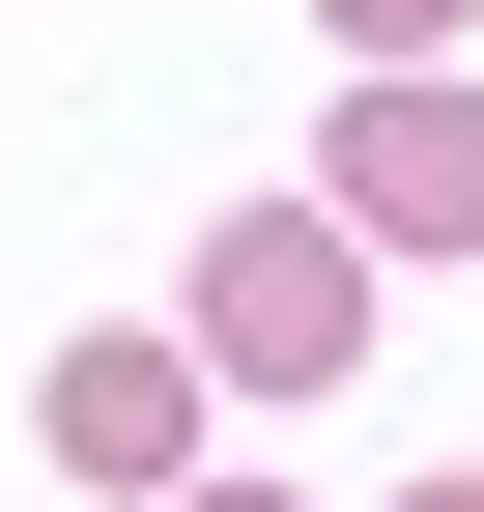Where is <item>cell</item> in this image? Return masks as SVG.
<instances>
[{
    "mask_svg": "<svg viewBox=\"0 0 484 512\" xmlns=\"http://www.w3.org/2000/svg\"><path fill=\"white\" fill-rule=\"evenodd\" d=\"M314 228H342V256H484V86L371 57V114L314 143Z\"/></svg>",
    "mask_w": 484,
    "mask_h": 512,
    "instance_id": "6da1fadb",
    "label": "cell"
},
{
    "mask_svg": "<svg viewBox=\"0 0 484 512\" xmlns=\"http://www.w3.org/2000/svg\"><path fill=\"white\" fill-rule=\"evenodd\" d=\"M171 512H285V484H171Z\"/></svg>",
    "mask_w": 484,
    "mask_h": 512,
    "instance_id": "5b68a950",
    "label": "cell"
},
{
    "mask_svg": "<svg viewBox=\"0 0 484 512\" xmlns=\"http://www.w3.org/2000/svg\"><path fill=\"white\" fill-rule=\"evenodd\" d=\"M57 484H114V512H171V484H200V370H171V342H57Z\"/></svg>",
    "mask_w": 484,
    "mask_h": 512,
    "instance_id": "3957f363",
    "label": "cell"
},
{
    "mask_svg": "<svg viewBox=\"0 0 484 512\" xmlns=\"http://www.w3.org/2000/svg\"><path fill=\"white\" fill-rule=\"evenodd\" d=\"M399 512H484V484H399Z\"/></svg>",
    "mask_w": 484,
    "mask_h": 512,
    "instance_id": "8992f818",
    "label": "cell"
},
{
    "mask_svg": "<svg viewBox=\"0 0 484 512\" xmlns=\"http://www.w3.org/2000/svg\"><path fill=\"white\" fill-rule=\"evenodd\" d=\"M342 29H371V57H456V0H342Z\"/></svg>",
    "mask_w": 484,
    "mask_h": 512,
    "instance_id": "277c9868",
    "label": "cell"
},
{
    "mask_svg": "<svg viewBox=\"0 0 484 512\" xmlns=\"http://www.w3.org/2000/svg\"><path fill=\"white\" fill-rule=\"evenodd\" d=\"M200 342H228V370H285V399H314V370L371 342V256H342L314 200H257V228L200 256Z\"/></svg>",
    "mask_w": 484,
    "mask_h": 512,
    "instance_id": "7a4b0ae2",
    "label": "cell"
}]
</instances>
